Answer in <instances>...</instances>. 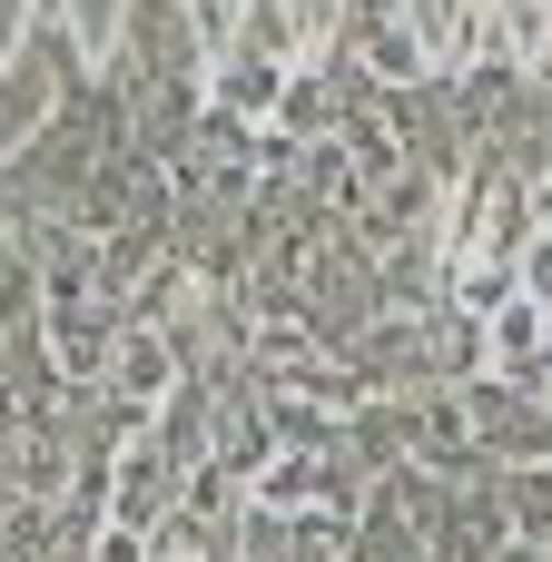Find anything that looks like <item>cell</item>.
I'll list each match as a JSON object with an SVG mask.
<instances>
[{"label":"cell","mask_w":552,"mask_h":562,"mask_svg":"<svg viewBox=\"0 0 552 562\" xmlns=\"http://www.w3.org/2000/svg\"><path fill=\"white\" fill-rule=\"evenodd\" d=\"M296 49H306V10L296 0H247L237 40H227V69H217V99L267 119L286 99V79H296Z\"/></svg>","instance_id":"1"},{"label":"cell","mask_w":552,"mask_h":562,"mask_svg":"<svg viewBox=\"0 0 552 562\" xmlns=\"http://www.w3.org/2000/svg\"><path fill=\"white\" fill-rule=\"evenodd\" d=\"M168 504H178V454H168V435H138V445H128V464H119V484H109V524L158 533V524H168Z\"/></svg>","instance_id":"2"},{"label":"cell","mask_w":552,"mask_h":562,"mask_svg":"<svg viewBox=\"0 0 552 562\" xmlns=\"http://www.w3.org/2000/svg\"><path fill=\"white\" fill-rule=\"evenodd\" d=\"M247 504H257L267 524H286V514H316V504H326V464H316V454H286V464H267V474L247 484Z\"/></svg>","instance_id":"3"},{"label":"cell","mask_w":552,"mask_h":562,"mask_svg":"<svg viewBox=\"0 0 552 562\" xmlns=\"http://www.w3.org/2000/svg\"><path fill=\"white\" fill-rule=\"evenodd\" d=\"M109 385H119L128 405H148V395L168 385V336H128V346H119V366H109Z\"/></svg>","instance_id":"4"},{"label":"cell","mask_w":552,"mask_h":562,"mask_svg":"<svg viewBox=\"0 0 552 562\" xmlns=\"http://www.w3.org/2000/svg\"><path fill=\"white\" fill-rule=\"evenodd\" d=\"M494 20H504V49L514 59H543L552 49V0H494Z\"/></svg>","instance_id":"5"},{"label":"cell","mask_w":552,"mask_h":562,"mask_svg":"<svg viewBox=\"0 0 552 562\" xmlns=\"http://www.w3.org/2000/svg\"><path fill=\"white\" fill-rule=\"evenodd\" d=\"M514 524H523V533H533V543L552 553V464H533V474H514Z\"/></svg>","instance_id":"6"},{"label":"cell","mask_w":552,"mask_h":562,"mask_svg":"<svg viewBox=\"0 0 552 562\" xmlns=\"http://www.w3.org/2000/svg\"><path fill=\"white\" fill-rule=\"evenodd\" d=\"M405 10H415V30H425L435 59H464V0H405Z\"/></svg>","instance_id":"7"},{"label":"cell","mask_w":552,"mask_h":562,"mask_svg":"<svg viewBox=\"0 0 552 562\" xmlns=\"http://www.w3.org/2000/svg\"><path fill=\"white\" fill-rule=\"evenodd\" d=\"M148 562H217V553L198 543V524H158V553Z\"/></svg>","instance_id":"8"},{"label":"cell","mask_w":552,"mask_h":562,"mask_svg":"<svg viewBox=\"0 0 552 562\" xmlns=\"http://www.w3.org/2000/svg\"><path fill=\"white\" fill-rule=\"evenodd\" d=\"M89 562H148V533H128V524H109V533H99V553Z\"/></svg>","instance_id":"9"}]
</instances>
